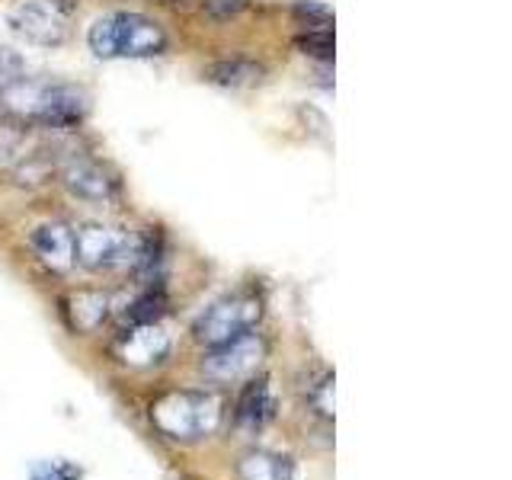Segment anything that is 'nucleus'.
<instances>
[{
    "mask_svg": "<svg viewBox=\"0 0 512 480\" xmlns=\"http://www.w3.org/2000/svg\"><path fill=\"white\" fill-rule=\"evenodd\" d=\"M90 109L87 93L71 84H42V80H13L0 90V116L20 125H42V128H74L84 122Z\"/></svg>",
    "mask_w": 512,
    "mask_h": 480,
    "instance_id": "obj_1",
    "label": "nucleus"
},
{
    "mask_svg": "<svg viewBox=\"0 0 512 480\" xmlns=\"http://www.w3.org/2000/svg\"><path fill=\"white\" fill-rule=\"evenodd\" d=\"M221 416H224L221 400L202 391H173L151 407L154 426L176 442L208 439L212 432H218Z\"/></svg>",
    "mask_w": 512,
    "mask_h": 480,
    "instance_id": "obj_2",
    "label": "nucleus"
},
{
    "mask_svg": "<svg viewBox=\"0 0 512 480\" xmlns=\"http://www.w3.org/2000/svg\"><path fill=\"white\" fill-rule=\"evenodd\" d=\"M141 253V237L106 228V224H84L74 234V263L87 269H122L135 266Z\"/></svg>",
    "mask_w": 512,
    "mask_h": 480,
    "instance_id": "obj_3",
    "label": "nucleus"
},
{
    "mask_svg": "<svg viewBox=\"0 0 512 480\" xmlns=\"http://www.w3.org/2000/svg\"><path fill=\"white\" fill-rule=\"evenodd\" d=\"M263 308L260 301L250 298V295H234V298H224L218 304H212L199 320H196V340L202 346H221L234 340V336L247 333L256 327V320H260Z\"/></svg>",
    "mask_w": 512,
    "mask_h": 480,
    "instance_id": "obj_4",
    "label": "nucleus"
},
{
    "mask_svg": "<svg viewBox=\"0 0 512 480\" xmlns=\"http://www.w3.org/2000/svg\"><path fill=\"white\" fill-rule=\"evenodd\" d=\"M263 352H266L263 336L247 330V333L234 336V340H228V343L208 349V356L202 359V372H205V378L221 381V384L240 381V378H247V375L256 372V368H260Z\"/></svg>",
    "mask_w": 512,
    "mask_h": 480,
    "instance_id": "obj_5",
    "label": "nucleus"
},
{
    "mask_svg": "<svg viewBox=\"0 0 512 480\" xmlns=\"http://www.w3.org/2000/svg\"><path fill=\"white\" fill-rule=\"evenodd\" d=\"M10 26L36 45H61L68 36V26H64L61 7L55 0H20V4H13Z\"/></svg>",
    "mask_w": 512,
    "mask_h": 480,
    "instance_id": "obj_6",
    "label": "nucleus"
},
{
    "mask_svg": "<svg viewBox=\"0 0 512 480\" xmlns=\"http://www.w3.org/2000/svg\"><path fill=\"white\" fill-rule=\"evenodd\" d=\"M112 42L116 58H151L167 48L164 29L141 13H112Z\"/></svg>",
    "mask_w": 512,
    "mask_h": 480,
    "instance_id": "obj_7",
    "label": "nucleus"
},
{
    "mask_svg": "<svg viewBox=\"0 0 512 480\" xmlns=\"http://www.w3.org/2000/svg\"><path fill=\"white\" fill-rule=\"evenodd\" d=\"M116 352L125 365L135 368L157 365L170 352V333L160 327V320H154V324H132L119 336Z\"/></svg>",
    "mask_w": 512,
    "mask_h": 480,
    "instance_id": "obj_8",
    "label": "nucleus"
},
{
    "mask_svg": "<svg viewBox=\"0 0 512 480\" xmlns=\"http://www.w3.org/2000/svg\"><path fill=\"white\" fill-rule=\"evenodd\" d=\"M61 176L71 196L84 202H109L119 192V180L106 167L96 164V160H71Z\"/></svg>",
    "mask_w": 512,
    "mask_h": 480,
    "instance_id": "obj_9",
    "label": "nucleus"
},
{
    "mask_svg": "<svg viewBox=\"0 0 512 480\" xmlns=\"http://www.w3.org/2000/svg\"><path fill=\"white\" fill-rule=\"evenodd\" d=\"M272 416H276V391H272V381L269 378L250 381L234 410L237 426L244 432H260L272 423Z\"/></svg>",
    "mask_w": 512,
    "mask_h": 480,
    "instance_id": "obj_10",
    "label": "nucleus"
},
{
    "mask_svg": "<svg viewBox=\"0 0 512 480\" xmlns=\"http://www.w3.org/2000/svg\"><path fill=\"white\" fill-rule=\"evenodd\" d=\"M29 244L48 269L64 272L74 266V231L68 224H42L29 234Z\"/></svg>",
    "mask_w": 512,
    "mask_h": 480,
    "instance_id": "obj_11",
    "label": "nucleus"
},
{
    "mask_svg": "<svg viewBox=\"0 0 512 480\" xmlns=\"http://www.w3.org/2000/svg\"><path fill=\"white\" fill-rule=\"evenodd\" d=\"M237 474L240 480H295V464L285 455L256 448L237 461Z\"/></svg>",
    "mask_w": 512,
    "mask_h": 480,
    "instance_id": "obj_12",
    "label": "nucleus"
},
{
    "mask_svg": "<svg viewBox=\"0 0 512 480\" xmlns=\"http://www.w3.org/2000/svg\"><path fill=\"white\" fill-rule=\"evenodd\" d=\"M205 77L212 80L218 87H250L256 80L263 77V64L256 61H247V58H224V61H215L212 68L205 71Z\"/></svg>",
    "mask_w": 512,
    "mask_h": 480,
    "instance_id": "obj_13",
    "label": "nucleus"
},
{
    "mask_svg": "<svg viewBox=\"0 0 512 480\" xmlns=\"http://www.w3.org/2000/svg\"><path fill=\"white\" fill-rule=\"evenodd\" d=\"M68 304L77 330H96L109 317V295L103 292H77Z\"/></svg>",
    "mask_w": 512,
    "mask_h": 480,
    "instance_id": "obj_14",
    "label": "nucleus"
},
{
    "mask_svg": "<svg viewBox=\"0 0 512 480\" xmlns=\"http://www.w3.org/2000/svg\"><path fill=\"white\" fill-rule=\"evenodd\" d=\"M26 157H29V141L23 135V128L0 125V170L16 167Z\"/></svg>",
    "mask_w": 512,
    "mask_h": 480,
    "instance_id": "obj_15",
    "label": "nucleus"
},
{
    "mask_svg": "<svg viewBox=\"0 0 512 480\" xmlns=\"http://www.w3.org/2000/svg\"><path fill=\"white\" fill-rule=\"evenodd\" d=\"M167 311V298L160 292H144L141 298L132 301V308L125 311V320L128 324H154L160 320V314Z\"/></svg>",
    "mask_w": 512,
    "mask_h": 480,
    "instance_id": "obj_16",
    "label": "nucleus"
},
{
    "mask_svg": "<svg viewBox=\"0 0 512 480\" xmlns=\"http://www.w3.org/2000/svg\"><path fill=\"white\" fill-rule=\"evenodd\" d=\"M301 55H311L317 61H330L333 58V32L330 29H308L304 36H298Z\"/></svg>",
    "mask_w": 512,
    "mask_h": 480,
    "instance_id": "obj_17",
    "label": "nucleus"
},
{
    "mask_svg": "<svg viewBox=\"0 0 512 480\" xmlns=\"http://www.w3.org/2000/svg\"><path fill=\"white\" fill-rule=\"evenodd\" d=\"M311 407L324 416V420H333V375H324L311 388Z\"/></svg>",
    "mask_w": 512,
    "mask_h": 480,
    "instance_id": "obj_18",
    "label": "nucleus"
},
{
    "mask_svg": "<svg viewBox=\"0 0 512 480\" xmlns=\"http://www.w3.org/2000/svg\"><path fill=\"white\" fill-rule=\"evenodd\" d=\"M295 16L301 23L317 26V29H327V23L333 20V13L327 7L314 4V0H301V4H295Z\"/></svg>",
    "mask_w": 512,
    "mask_h": 480,
    "instance_id": "obj_19",
    "label": "nucleus"
},
{
    "mask_svg": "<svg viewBox=\"0 0 512 480\" xmlns=\"http://www.w3.org/2000/svg\"><path fill=\"white\" fill-rule=\"evenodd\" d=\"M23 58L20 55H13L10 48H0V90L10 87L13 80H20L23 77Z\"/></svg>",
    "mask_w": 512,
    "mask_h": 480,
    "instance_id": "obj_20",
    "label": "nucleus"
}]
</instances>
